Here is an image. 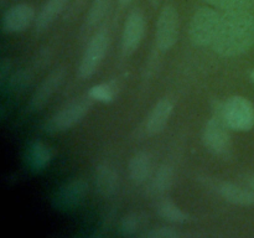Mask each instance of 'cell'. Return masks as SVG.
I'll list each match as a JSON object with an SVG mask.
<instances>
[{
    "label": "cell",
    "mask_w": 254,
    "mask_h": 238,
    "mask_svg": "<svg viewBox=\"0 0 254 238\" xmlns=\"http://www.w3.org/2000/svg\"><path fill=\"white\" fill-rule=\"evenodd\" d=\"M254 45V16L247 10L225 11L212 47L223 57H236Z\"/></svg>",
    "instance_id": "obj_1"
},
{
    "label": "cell",
    "mask_w": 254,
    "mask_h": 238,
    "mask_svg": "<svg viewBox=\"0 0 254 238\" xmlns=\"http://www.w3.org/2000/svg\"><path fill=\"white\" fill-rule=\"evenodd\" d=\"M213 116L232 130L248 131L254 126V106L242 96H232L223 103H217Z\"/></svg>",
    "instance_id": "obj_2"
},
{
    "label": "cell",
    "mask_w": 254,
    "mask_h": 238,
    "mask_svg": "<svg viewBox=\"0 0 254 238\" xmlns=\"http://www.w3.org/2000/svg\"><path fill=\"white\" fill-rule=\"evenodd\" d=\"M222 14L211 7H201L193 14L189 35L193 45L200 47L212 46L217 35Z\"/></svg>",
    "instance_id": "obj_3"
},
{
    "label": "cell",
    "mask_w": 254,
    "mask_h": 238,
    "mask_svg": "<svg viewBox=\"0 0 254 238\" xmlns=\"http://www.w3.org/2000/svg\"><path fill=\"white\" fill-rule=\"evenodd\" d=\"M93 99L89 96L79 97L60 109L45 124V130L49 133H59L71 129L78 124L88 114L93 106Z\"/></svg>",
    "instance_id": "obj_4"
},
{
    "label": "cell",
    "mask_w": 254,
    "mask_h": 238,
    "mask_svg": "<svg viewBox=\"0 0 254 238\" xmlns=\"http://www.w3.org/2000/svg\"><path fill=\"white\" fill-rule=\"evenodd\" d=\"M109 45V35L106 29H101L92 36L87 45L78 67V76L86 79L93 76L106 57Z\"/></svg>",
    "instance_id": "obj_5"
},
{
    "label": "cell",
    "mask_w": 254,
    "mask_h": 238,
    "mask_svg": "<svg viewBox=\"0 0 254 238\" xmlns=\"http://www.w3.org/2000/svg\"><path fill=\"white\" fill-rule=\"evenodd\" d=\"M180 17L173 5H166L161 9L156 21V46L161 51H168L176 44L179 37Z\"/></svg>",
    "instance_id": "obj_6"
},
{
    "label": "cell",
    "mask_w": 254,
    "mask_h": 238,
    "mask_svg": "<svg viewBox=\"0 0 254 238\" xmlns=\"http://www.w3.org/2000/svg\"><path fill=\"white\" fill-rule=\"evenodd\" d=\"M87 191H88V185L83 178H74L68 181L56 191L52 197V206L62 212L74 210L83 202Z\"/></svg>",
    "instance_id": "obj_7"
},
{
    "label": "cell",
    "mask_w": 254,
    "mask_h": 238,
    "mask_svg": "<svg viewBox=\"0 0 254 238\" xmlns=\"http://www.w3.org/2000/svg\"><path fill=\"white\" fill-rule=\"evenodd\" d=\"M227 129L230 128L220 118L213 116L206 123L205 129H203L202 140L206 148L217 155L227 154L232 146L231 135Z\"/></svg>",
    "instance_id": "obj_8"
},
{
    "label": "cell",
    "mask_w": 254,
    "mask_h": 238,
    "mask_svg": "<svg viewBox=\"0 0 254 238\" xmlns=\"http://www.w3.org/2000/svg\"><path fill=\"white\" fill-rule=\"evenodd\" d=\"M145 34V17L140 9H134L127 16L122 36V51L126 56H130L141 44Z\"/></svg>",
    "instance_id": "obj_9"
},
{
    "label": "cell",
    "mask_w": 254,
    "mask_h": 238,
    "mask_svg": "<svg viewBox=\"0 0 254 238\" xmlns=\"http://www.w3.org/2000/svg\"><path fill=\"white\" fill-rule=\"evenodd\" d=\"M64 78H66V68H64V67H57L54 71L50 72V73L45 77L44 81L40 83V86L37 87L35 93L32 94L31 101H30L29 103L30 111H41V109L49 103L50 99L54 97V94L56 93L57 89L62 86V83L64 82Z\"/></svg>",
    "instance_id": "obj_10"
},
{
    "label": "cell",
    "mask_w": 254,
    "mask_h": 238,
    "mask_svg": "<svg viewBox=\"0 0 254 238\" xmlns=\"http://www.w3.org/2000/svg\"><path fill=\"white\" fill-rule=\"evenodd\" d=\"M35 19V9L30 4H16L10 7L2 16V30L6 34L22 32Z\"/></svg>",
    "instance_id": "obj_11"
},
{
    "label": "cell",
    "mask_w": 254,
    "mask_h": 238,
    "mask_svg": "<svg viewBox=\"0 0 254 238\" xmlns=\"http://www.w3.org/2000/svg\"><path fill=\"white\" fill-rule=\"evenodd\" d=\"M173 111L174 106L170 99L164 98L161 101H159L153 107L151 112L149 113L148 118H146L145 125H144L146 135L154 136L160 133L165 128L166 124H168Z\"/></svg>",
    "instance_id": "obj_12"
},
{
    "label": "cell",
    "mask_w": 254,
    "mask_h": 238,
    "mask_svg": "<svg viewBox=\"0 0 254 238\" xmlns=\"http://www.w3.org/2000/svg\"><path fill=\"white\" fill-rule=\"evenodd\" d=\"M96 178V186L98 192L102 196L111 197L118 190L119 178L117 174L116 169L108 163H101L96 169L94 174Z\"/></svg>",
    "instance_id": "obj_13"
},
{
    "label": "cell",
    "mask_w": 254,
    "mask_h": 238,
    "mask_svg": "<svg viewBox=\"0 0 254 238\" xmlns=\"http://www.w3.org/2000/svg\"><path fill=\"white\" fill-rule=\"evenodd\" d=\"M52 150L44 144L42 141H34L30 144L25 153V163H26L27 169L32 173H39L44 170L50 161L52 160Z\"/></svg>",
    "instance_id": "obj_14"
},
{
    "label": "cell",
    "mask_w": 254,
    "mask_h": 238,
    "mask_svg": "<svg viewBox=\"0 0 254 238\" xmlns=\"http://www.w3.org/2000/svg\"><path fill=\"white\" fill-rule=\"evenodd\" d=\"M218 192L228 202L238 206L254 205V190L252 187H243L233 182H221Z\"/></svg>",
    "instance_id": "obj_15"
},
{
    "label": "cell",
    "mask_w": 254,
    "mask_h": 238,
    "mask_svg": "<svg viewBox=\"0 0 254 238\" xmlns=\"http://www.w3.org/2000/svg\"><path fill=\"white\" fill-rule=\"evenodd\" d=\"M129 176L136 185L145 182L151 173V156L146 151H139L129 161Z\"/></svg>",
    "instance_id": "obj_16"
},
{
    "label": "cell",
    "mask_w": 254,
    "mask_h": 238,
    "mask_svg": "<svg viewBox=\"0 0 254 238\" xmlns=\"http://www.w3.org/2000/svg\"><path fill=\"white\" fill-rule=\"evenodd\" d=\"M67 4H68V0H47L35 20V27L37 32L46 30L64 11Z\"/></svg>",
    "instance_id": "obj_17"
},
{
    "label": "cell",
    "mask_w": 254,
    "mask_h": 238,
    "mask_svg": "<svg viewBox=\"0 0 254 238\" xmlns=\"http://www.w3.org/2000/svg\"><path fill=\"white\" fill-rule=\"evenodd\" d=\"M174 181V171L171 166L161 165L155 171L150 181V192L154 195H163L170 190Z\"/></svg>",
    "instance_id": "obj_18"
},
{
    "label": "cell",
    "mask_w": 254,
    "mask_h": 238,
    "mask_svg": "<svg viewBox=\"0 0 254 238\" xmlns=\"http://www.w3.org/2000/svg\"><path fill=\"white\" fill-rule=\"evenodd\" d=\"M112 6V0H93L87 14L84 29L93 30L103 21Z\"/></svg>",
    "instance_id": "obj_19"
},
{
    "label": "cell",
    "mask_w": 254,
    "mask_h": 238,
    "mask_svg": "<svg viewBox=\"0 0 254 238\" xmlns=\"http://www.w3.org/2000/svg\"><path fill=\"white\" fill-rule=\"evenodd\" d=\"M156 212L161 218L173 223H184L189 220V216L170 198H161L156 205Z\"/></svg>",
    "instance_id": "obj_20"
},
{
    "label": "cell",
    "mask_w": 254,
    "mask_h": 238,
    "mask_svg": "<svg viewBox=\"0 0 254 238\" xmlns=\"http://www.w3.org/2000/svg\"><path fill=\"white\" fill-rule=\"evenodd\" d=\"M117 94V87L113 82L111 83H101L92 87L88 92V96L93 101L103 102V103H109L114 99Z\"/></svg>",
    "instance_id": "obj_21"
},
{
    "label": "cell",
    "mask_w": 254,
    "mask_h": 238,
    "mask_svg": "<svg viewBox=\"0 0 254 238\" xmlns=\"http://www.w3.org/2000/svg\"><path fill=\"white\" fill-rule=\"evenodd\" d=\"M205 1L223 11H235V10L250 11L254 7V0H205Z\"/></svg>",
    "instance_id": "obj_22"
},
{
    "label": "cell",
    "mask_w": 254,
    "mask_h": 238,
    "mask_svg": "<svg viewBox=\"0 0 254 238\" xmlns=\"http://www.w3.org/2000/svg\"><path fill=\"white\" fill-rule=\"evenodd\" d=\"M141 226V218L138 213H128L124 216L119 225V231L124 237H131L136 235Z\"/></svg>",
    "instance_id": "obj_23"
},
{
    "label": "cell",
    "mask_w": 254,
    "mask_h": 238,
    "mask_svg": "<svg viewBox=\"0 0 254 238\" xmlns=\"http://www.w3.org/2000/svg\"><path fill=\"white\" fill-rule=\"evenodd\" d=\"M30 78H31V77H30L29 72L27 71L17 72V73L14 74V76L11 77V79L9 81L11 91L19 92L21 91V89L26 88V86L30 83V81H31Z\"/></svg>",
    "instance_id": "obj_24"
},
{
    "label": "cell",
    "mask_w": 254,
    "mask_h": 238,
    "mask_svg": "<svg viewBox=\"0 0 254 238\" xmlns=\"http://www.w3.org/2000/svg\"><path fill=\"white\" fill-rule=\"evenodd\" d=\"M145 236L148 238H176L180 233L173 227H158L149 231Z\"/></svg>",
    "instance_id": "obj_25"
},
{
    "label": "cell",
    "mask_w": 254,
    "mask_h": 238,
    "mask_svg": "<svg viewBox=\"0 0 254 238\" xmlns=\"http://www.w3.org/2000/svg\"><path fill=\"white\" fill-rule=\"evenodd\" d=\"M10 73V61L7 59H4L0 63V79H1V83H4L6 81L7 74Z\"/></svg>",
    "instance_id": "obj_26"
},
{
    "label": "cell",
    "mask_w": 254,
    "mask_h": 238,
    "mask_svg": "<svg viewBox=\"0 0 254 238\" xmlns=\"http://www.w3.org/2000/svg\"><path fill=\"white\" fill-rule=\"evenodd\" d=\"M83 1H84V0H76V1H74V4H73V10H74V11H76V10H79V7L82 6Z\"/></svg>",
    "instance_id": "obj_27"
},
{
    "label": "cell",
    "mask_w": 254,
    "mask_h": 238,
    "mask_svg": "<svg viewBox=\"0 0 254 238\" xmlns=\"http://www.w3.org/2000/svg\"><path fill=\"white\" fill-rule=\"evenodd\" d=\"M131 1H133V0H119V2H121L122 6H127V5L130 4Z\"/></svg>",
    "instance_id": "obj_28"
},
{
    "label": "cell",
    "mask_w": 254,
    "mask_h": 238,
    "mask_svg": "<svg viewBox=\"0 0 254 238\" xmlns=\"http://www.w3.org/2000/svg\"><path fill=\"white\" fill-rule=\"evenodd\" d=\"M250 186L254 190V176H252V178H250Z\"/></svg>",
    "instance_id": "obj_29"
},
{
    "label": "cell",
    "mask_w": 254,
    "mask_h": 238,
    "mask_svg": "<svg viewBox=\"0 0 254 238\" xmlns=\"http://www.w3.org/2000/svg\"><path fill=\"white\" fill-rule=\"evenodd\" d=\"M250 78H251V81H252L253 83H254V69H252V71H251V73H250Z\"/></svg>",
    "instance_id": "obj_30"
},
{
    "label": "cell",
    "mask_w": 254,
    "mask_h": 238,
    "mask_svg": "<svg viewBox=\"0 0 254 238\" xmlns=\"http://www.w3.org/2000/svg\"><path fill=\"white\" fill-rule=\"evenodd\" d=\"M151 1H153V2H155V1H158V0H151Z\"/></svg>",
    "instance_id": "obj_31"
}]
</instances>
